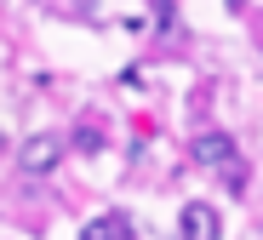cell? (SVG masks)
<instances>
[{"label":"cell","mask_w":263,"mask_h":240,"mask_svg":"<svg viewBox=\"0 0 263 240\" xmlns=\"http://www.w3.org/2000/svg\"><path fill=\"white\" fill-rule=\"evenodd\" d=\"M223 183L240 195V189H246V166H235V160H229V166H223Z\"/></svg>","instance_id":"cell-6"},{"label":"cell","mask_w":263,"mask_h":240,"mask_svg":"<svg viewBox=\"0 0 263 240\" xmlns=\"http://www.w3.org/2000/svg\"><path fill=\"white\" fill-rule=\"evenodd\" d=\"M80 240H132V223H126L120 212H109V217H92V223H86Z\"/></svg>","instance_id":"cell-4"},{"label":"cell","mask_w":263,"mask_h":240,"mask_svg":"<svg viewBox=\"0 0 263 240\" xmlns=\"http://www.w3.org/2000/svg\"><path fill=\"white\" fill-rule=\"evenodd\" d=\"M6 149H12V143H6V132H0V155H6Z\"/></svg>","instance_id":"cell-7"},{"label":"cell","mask_w":263,"mask_h":240,"mask_svg":"<svg viewBox=\"0 0 263 240\" xmlns=\"http://www.w3.org/2000/svg\"><path fill=\"white\" fill-rule=\"evenodd\" d=\"M58 160H63V137H58V132H34L23 149H17V166H23L29 177H46Z\"/></svg>","instance_id":"cell-1"},{"label":"cell","mask_w":263,"mask_h":240,"mask_svg":"<svg viewBox=\"0 0 263 240\" xmlns=\"http://www.w3.org/2000/svg\"><path fill=\"white\" fill-rule=\"evenodd\" d=\"M189 155H195L200 166H217V172H223L229 160H240V149H235V137H229V132H200V137L189 143Z\"/></svg>","instance_id":"cell-2"},{"label":"cell","mask_w":263,"mask_h":240,"mask_svg":"<svg viewBox=\"0 0 263 240\" xmlns=\"http://www.w3.org/2000/svg\"><path fill=\"white\" fill-rule=\"evenodd\" d=\"M178 234L183 240H223V223H217V212L212 206H183V217H178Z\"/></svg>","instance_id":"cell-3"},{"label":"cell","mask_w":263,"mask_h":240,"mask_svg":"<svg viewBox=\"0 0 263 240\" xmlns=\"http://www.w3.org/2000/svg\"><path fill=\"white\" fill-rule=\"evenodd\" d=\"M74 149H80V155H103V132H98L92 120H86V126L74 132Z\"/></svg>","instance_id":"cell-5"}]
</instances>
